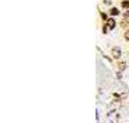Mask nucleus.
Wrapping results in <instances>:
<instances>
[{"label": "nucleus", "mask_w": 129, "mask_h": 123, "mask_svg": "<svg viewBox=\"0 0 129 123\" xmlns=\"http://www.w3.org/2000/svg\"><path fill=\"white\" fill-rule=\"evenodd\" d=\"M115 25H116V22H115L113 19H109V20H107V23H106V26H103V32L107 33V30L113 29V28H115Z\"/></svg>", "instance_id": "1"}, {"label": "nucleus", "mask_w": 129, "mask_h": 123, "mask_svg": "<svg viewBox=\"0 0 129 123\" xmlns=\"http://www.w3.org/2000/svg\"><path fill=\"white\" fill-rule=\"evenodd\" d=\"M120 49H119V48H115V49H113V51H112V55H113V58H120Z\"/></svg>", "instance_id": "2"}, {"label": "nucleus", "mask_w": 129, "mask_h": 123, "mask_svg": "<svg viewBox=\"0 0 129 123\" xmlns=\"http://www.w3.org/2000/svg\"><path fill=\"white\" fill-rule=\"evenodd\" d=\"M122 7L129 9V0H123V2H122Z\"/></svg>", "instance_id": "3"}, {"label": "nucleus", "mask_w": 129, "mask_h": 123, "mask_svg": "<svg viewBox=\"0 0 129 123\" xmlns=\"http://www.w3.org/2000/svg\"><path fill=\"white\" fill-rule=\"evenodd\" d=\"M117 13H119V10H117V9H110V15H113V16H115V15H117Z\"/></svg>", "instance_id": "4"}, {"label": "nucleus", "mask_w": 129, "mask_h": 123, "mask_svg": "<svg viewBox=\"0 0 129 123\" xmlns=\"http://www.w3.org/2000/svg\"><path fill=\"white\" fill-rule=\"evenodd\" d=\"M125 67H126V65L123 64V62H120V64H119V70L122 71V70H125Z\"/></svg>", "instance_id": "5"}, {"label": "nucleus", "mask_w": 129, "mask_h": 123, "mask_svg": "<svg viewBox=\"0 0 129 123\" xmlns=\"http://www.w3.org/2000/svg\"><path fill=\"white\" fill-rule=\"evenodd\" d=\"M125 18H129V10H126V12H125Z\"/></svg>", "instance_id": "6"}, {"label": "nucleus", "mask_w": 129, "mask_h": 123, "mask_svg": "<svg viewBox=\"0 0 129 123\" xmlns=\"http://www.w3.org/2000/svg\"><path fill=\"white\" fill-rule=\"evenodd\" d=\"M125 38H126V39H129V30L126 32V33H125Z\"/></svg>", "instance_id": "7"}]
</instances>
